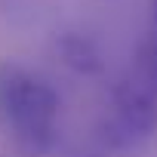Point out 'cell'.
<instances>
[{"label":"cell","mask_w":157,"mask_h":157,"mask_svg":"<svg viewBox=\"0 0 157 157\" xmlns=\"http://www.w3.org/2000/svg\"><path fill=\"white\" fill-rule=\"evenodd\" d=\"M59 93L46 77L22 62H0V117L28 154H43L59 129Z\"/></svg>","instance_id":"cell-1"},{"label":"cell","mask_w":157,"mask_h":157,"mask_svg":"<svg viewBox=\"0 0 157 157\" xmlns=\"http://www.w3.org/2000/svg\"><path fill=\"white\" fill-rule=\"evenodd\" d=\"M111 102H114V126L126 142H139L154 132V126H157V86L142 68H139V74L117 80Z\"/></svg>","instance_id":"cell-2"},{"label":"cell","mask_w":157,"mask_h":157,"mask_svg":"<svg viewBox=\"0 0 157 157\" xmlns=\"http://www.w3.org/2000/svg\"><path fill=\"white\" fill-rule=\"evenodd\" d=\"M56 49L68 68L80 71V74H99L102 71V56H99L96 43L83 34H62Z\"/></svg>","instance_id":"cell-3"},{"label":"cell","mask_w":157,"mask_h":157,"mask_svg":"<svg viewBox=\"0 0 157 157\" xmlns=\"http://www.w3.org/2000/svg\"><path fill=\"white\" fill-rule=\"evenodd\" d=\"M139 68L151 77L154 86H157V0H151V34L142 43V62H139Z\"/></svg>","instance_id":"cell-4"}]
</instances>
